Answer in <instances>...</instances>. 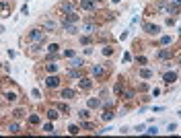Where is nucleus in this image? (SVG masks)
Listing matches in <instances>:
<instances>
[{
  "label": "nucleus",
  "instance_id": "37",
  "mask_svg": "<svg viewBox=\"0 0 181 138\" xmlns=\"http://www.w3.org/2000/svg\"><path fill=\"white\" fill-rule=\"evenodd\" d=\"M68 132H70V134H78V132H80V128L72 124V126H68Z\"/></svg>",
  "mask_w": 181,
  "mask_h": 138
},
{
  "label": "nucleus",
  "instance_id": "2",
  "mask_svg": "<svg viewBox=\"0 0 181 138\" xmlns=\"http://www.w3.org/2000/svg\"><path fill=\"white\" fill-rule=\"evenodd\" d=\"M2 87H4L2 97H4V101H6V103H16V101H19L21 95H19V91H16V87H13V85H11V91H8L6 85H2Z\"/></svg>",
  "mask_w": 181,
  "mask_h": 138
},
{
  "label": "nucleus",
  "instance_id": "24",
  "mask_svg": "<svg viewBox=\"0 0 181 138\" xmlns=\"http://www.w3.org/2000/svg\"><path fill=\"white\" fill-rule=\"evenodd\" d=\"M72 68H82L84 66V62H82V58H76V56H72Z\"/></svg>",
  "mask_w": 181,
  "mask_h": 138
},
{
  "label": "nucleus",
  "instance_id": "8",
  "mask_svg": "<svg viewBox=\"0 0 181 138\" xmlns=\"http://www.w3.org/2000/svg\"><path fill=\"white\" fill-rule=\"evenodd\" d=\"M78 19H80V17L76 15V11L74 13H68V15L62 17V25H66V23H78Z\"/></svg>",
  "mask_w": 181,
  "mask_h": 138
},
{
  "label": "nucleus",
  "instance_id": "15",
  "mask_svg": "<svg viewBox=\"0 0 181 138\" xmlns=\"http://www.w3.org/2000/svg\"><path fill=\"white\" fill-rule=\"evenodd\" d=\"M80 8L82 11H93L95 8V0H80Z\"/></svg>",
  "mask_w": 181,
  "mask_h": 138
},
{
  "label": "nucleus",
  "instance_id": "32",
  "mask_svg": "<svg viewBox=\"0 0 181 138\" xmlns=\"http://www.w3.org/2000/svg\"><path fill=\"white\" fill-rule=\"evenodd\" d=\"M82 128L91 132V130H95V124H93V122H87V120H84V122H82Z\"/></svg>",
  "mask_w": 181,
  "mask_h": 138
},
{
  "label": "nucleus",
  "instance_id": "35",
  "mask_svg": "<svg viewBox=\"0 0 181 138\" xmlns=\"http://www.w3.org/2000/svg\"><path fill=\"white\" fill-rule=\"evenodd\" d=\"M122 89H124V79L115 85V89H113V91H115V95H119V93H122Z\"/></svg>",
  "mask_w": 181,
  "mask_h": 138
},
{
  "label": "nucleus",
  "instance_id": "11",
  "mask_svg": "<svg viewBox=\"0 0 181 138\" xmlns=\"http://www.w3.org/2000/svg\"><path fill=\"white\" fill-rule=\"evenodd\" d=\"M78 87H80L82 91H89V89L93 87V83H91L89 76H80V79H78Z\"/></svg>",
  "mask_w": 181,
  "mask_h": 138
},
{
  "label": "nucleus",
  "instance_id": "1",
  "mask_svg": "<svg viewBox=\"0 0 181 138\" xmlns=\"http://www.w3.org/2000/svg\"><path fill=\"white\" fill-rule=\"evenodd\" d=\"M107 74H109V66L107 64H95L91 68V76H93V79H97V81H103Z\"/></svg>",
  "mask_w": 181,
  "mask_h": 138
},
{
  "label": "nucleus",
  "instance_id": "19",
  "mask_svg": "<svg viewBox=\"0 0 181 138\" xmlns=\"http://www.w3.org/2000/svg\"><path fill=\"white\" fill-rule=\"evenodd\" d=\"M173 56V52H169V50H159L157 52V58L159 60H165V58H171Z\"/></svg>",
  "mask_w": 181,
  "mask_h": 138
},
{
  "label": "nucleus",
  "instance_id": "23",
  "mask_svg": "<svg viewBox=\"0 0 181 138\" xmlns=\"http://www.w3.org/2000/svg\"><path fill=\"white\" fill-rule=\"evenodd\" d=\"M25 114H27V111H25L23 107H19V109H14V111H13V118H14V120H23Z\"/></svg>",
  "mask_w": 181,
  "mask_h": 138
},
{
  "label": "nucleus",
  "instance_id": "28",
  "mask_svg": "<svg viewBox=\"0 0 181 138\" xmlns=\"http://www.w3.org/2000/svg\"><path fill=\"white\" fill-rule=\"evenodd\" d=\"M58 52H60V46L58 44H49L47 46V54H58Z\"/></svg>",
  "mask_w": 181,
  "mask_h": 138
},
{
  "label": "nucleus",
  "instance_id": "20",
  "mask_svg": "<svg viewBox=\"0 0 181 138\" xmlns=\"http://www.w3.org/2000/svg\"><path fill=\"white\" fill-rule=\"evenodd\" d=\"M62 27L66 29V33H78V27H76V23H66V25H62Z\"/></svg>",
  "mask_w": 181,
  "mask_h": 138
},
{
  "label": "nucleus",
  "instance_id": "38",
  "mask_svg": "<svg viewBox=\"0 0 181 138\" xmlns=\"http://www.w3.org/2000/svg\"><path fill=\"white\" fill-rule=\"evenodd\" d=\"M80 44H82V46H89V44H91V37H89V35H82V37H80Z\"/></svg>",
  "mask_w": 181,
  "mask_h": 138
},
{
  "label": "nucleus",
  "instance_id": "26",
  "mask_svg": "<svg viewBox=\"0 0 181 138\" xmlns=\"http://www.w3.org/2000/svg\"><path fill=\"white\" fill-rule=\"evenodd\" d=\"M39 50H41V44H33V46L29 48V56H37Z\"/></svg>",
  "mask_w": 181,
  "mask_h": 138
},
{
  "label": "nucleus",
  "instance_id": "13",
  "mask_svg": "<svg viewBox=\"0 0 181 138\" xmlns=\"http://www.w3.org/2000/svg\"><path fill=\"white\" fill-rule=\"evenodd\" d=\"M6 132L8 134H21V126L16 124V122H11V124H8V128H6Z\"/></svg>",
  "mask_w": 181,
  "mask_h": 138
},
{
  "label": "nucleus",
  "instance_id": "36",
  "mask_svg": "<svg viewBox=\"0 0 181 138\" xmlns=\"http://www.w3.org/2000/svg\"><path fill=\"white\" fill-rule=\"evenodd\" d=\"M78 116H80V120H89L91 114H89V109H80V111H78Z\"/></svg>",
  "mask_w": 181,
  "mask_h": 138
},
{
  "label": "nucleus",
  "instance_id": "33",
  "mask_svg": "<svg viewBox=\"0 0 181 138\" xmlns=\"http://www.w3.org/2000/svg\"><path fill=\"white\" fill-rule=\"evenodd\" d=\"M43 132H47V134H51V132H54V126H51V120H49L47 124H43Z\"/></svg>",
  "mask_w": 181,
  "mask_h": 138
},
{
  "label": "nucleus",
  "instance_id": "4",
  "mask_svg": "<svg viewBox=\"0 0 181 138\" xmlns=\"http://www.w3.org/2000/svg\"><path fill=\"white\" fill-rule=\"evenodd\" d=\"M11 11H13V2L11 0H2V2H0V17H2V19H8Z\"/></svg>",
  "mask_w": 181,
  "mask_h": 138
},
{
  "label": "nucleus",
  "instance_id": "21",
  "mask_svg": "<svg viewBox=\"0 0 181 138\" xmlns=\"http://www.w3.org/2000/svg\"><path fill=\"white\" fill-rule=\"evenodd\" d=\"M45 72H47V74H56V72H58V64L47 62V64H45Z\"/></svg>",
  "mask_w": 181,
  "mask_h": 138
},
{
  "label": "nucleus",
  "instance_id": "47",
  "mask_svg": "<svg viewBox=\"0 0 181 138\" xmlns=\"http://www.w3.org/2000/svg\"><path fill=\"white\" fill-rule=\"evenodd\" d=\"M111 2H119V0H111Z\"/></svg>",
  "mask_w": 181,
  "mask_h": 138
},
{
  "label": "nucleus",
  "instance_id": "34",
  "mask_svg": "<svg viewBox=\"0 0 181 138\" xmlns=\"http://www.w3.org/2000/svg\"><path fill=\"white\" fill-rule=\"evenodd\" d=\"M58 109H60V111H64V114H70V107H68L66 103H58Z\"/></svg>",
  "mask_w": 181,
  "mask_h": 138
},
{
  "label": "nucleus",
  "instance_id": "17",
  "mask_svg": "<svg viewBox=\"0 0 181 138\" xmlns=\"http://www.w3.org/2000/svg\"><path fill=\"white\" fill-rule=\"evenodd\" d=\"M41 27L47 29V31H56L58 29V23H54V21H43V23H41Z\"/></svg>",
  "mask_w": 181,
  "mask_h": 138
},
{
  "label": "nucleus",
  "instance_id": "39",
  "mask_svg": "<svg viewBox=\"0 0 181 138\" xmlns=\"http://www.w3.org/2000/svg\"><path fill=\"white\" fill-rule=\"evenodd\" d=\"M157 132H159V128H157V126H150L148 130H146V134H157Z\"/></svg>",
  "mask_w": 181,
  "mask_h": 138
},
{
  "label": "nucleus",
  "instance_id": "29",
  "mask_svg": "<svg viewBox=\"0 0 181 138\" xmlns=\"http://www.w3.org/2000/svg\"><path fill=\"white\" fill-rule=\"evenodd\" d=\"M113 48H111V46H105V48H103V56H105V58H109V56H113Z\"/></svg>",
  "mask_w": 181,
  "mask_h": 138
},
{
  "label": "nucleus",
  "instance_id": "7",
  "mask_svg": "<svg viewBox=\"0 0 181 138\" xmlns=\"http://www.w3.org/2000/svg\"><path fill=\"white\" fill-rule=\"evenodd\" d=\"M142 27H144V31L148 33V35H159V31H161V27L154 25V23H144Z\"/></svg>",
  "mask_w": 181,
  "mask_h": 138
},
{
  "label": "nucleus",
  "instance_id": "27",
  "mask_svg": "<svg viewBox=\"0 0 181 138\" xmlns=\"http://www.w3.org/2000/svg\"><path fill=\"white\" fill-rule=\"evenodd\" d=\"M138 74H140L142 79H150V76H152V70H150V68H140V72H138Z\"/></svg>",
  "mask_w": 181,
  "mask_h": 138
},
{
  "label": "nucleus",
  "instance_id": "40",
  "mask_svg": "<svg viewBox=\"0 0 181 138\" xmlns=\"http://www.w3.org/2000/svg\"><path fill=\"white\" fill-rule=\"evenodd\" d=\"M99 39L105 41V39H111V35H109V33H99Z\"/></svg>",
  "mask_w": 181,
  "mask_h": 138
},
{
  "label": "nucleus",
  "instance_id": "46",
  "mask_svg": "<svg viewBox=\"0 0 181 138\" xmlns=\"http://www.w3.org/2000/svg\"><path fill=\"white\" fill-rule=\"evenodd\" d=\"M171 4H175V6H181V0H171Z\"/></svg>",
  "mask_w": 181,
  "mask_h": 138
},
{
  "label": "nucleus",
  "instance_id": "30",
  "mask_svg": "<svg viewBox=\"0 0 181 138\" xmlns=\"http://www.w3.org/2000/svg\"><path fill=\"white\" fill-rule=\"evenodd\" d=\"M70 76H72V79H80V70H78V68H70Z\"/></svg>",
  "mask_w": 181,
  "mask_h": 138
},
{
  "label": "nucleus",
  "instance_id": "18",
  "mask_svg": "<svg viewBox=\"0 0 181 138\" xmlns=\"http://www.w3.org/2000/svg\"><path fill=\"white\" fill-rule=\"evenodd\" d=\"M27 122H29V126H39V122H41V118H39L37 114H31V116L27 118Z\"/></svg>",
  "mask_w": 181,
  "mask_h": 138
},
{
  "label": "nucleus",
  "instance_id": "42",
  "mask_svg": "<svg viewBox=\"0 0 181 138\" xmlns=\"http://www.w3.org/2000/svg\"><path fill=\"white\" fill-rule=\"evenodd\" d=\"M136 62H138V64H146V58H144V56H138Z\"/></svg>",
  "mask_w": 181,
  "mask_h": 138
},
{
  "label": "nucleus",
  "instance_id": "25",
  "mask_svg": "<svg viewBox=\"0 0 181 138\" xmlns=\"http://www.w3.org/2000/svg\"><path fill=\"white\" fill-rule=\"evenodd\" d=\"M95 31H97V25H95V23H87V25H84V33H89V35H91V33H95Z\"/></svg>",
  "mask_w": 181,
  "mask_h": 138
},
{
  "label": "nucleus",
  "instance_id": "43",
  "mask_svg": "<svg viewBox=\"0 0 181 138\" xmlns=\"http://www.w3.org/2000/svg\"><path fill=\"white\" fill-rule=\"evenodd\" d=\"M31 95H33V97H37V99L41 97V93H39V89H33V91H31Z\"/></svg>",
  "mask_w": 181,
  "mask_h": 138
},
{
  "label": "nucleus",
  "instance_id": "6",
  "mask_svg": "<svg viewBox=\"0 0 181 138\" xmlns=\"http://www.w3.org/2000/svg\"><path fill=\"white\" fill-rule=\"evenodd\" d=\"M58 11L64 13V15H68V13H74L76 6H74V2H60V4H58Z\"/></svg>",
  "mask_w": 181,
  "mask_h": 138
},
{
  "label": "nucleus",
  "instance_id": "48",
  "mask_svg": "<svg viewBox=\"0 0 181 138\" xmlns=\"http://www.w3.org/2000/svg\"><path fill=\"white\" fill-rule=\"evenodd\" d=\"M179 114H181V111H179Z\"/></svg>",
  "mask_w": 181,
  "mask_h": 138
},
{
  "label": "nucleus",
  "instance_id": "22",
  "mask_svg": "<svg viewBox=\"0 0 181 138\" xmlns=\"http://www.w3.org/2000/svg\"><path fill=\"white\" fill-rule=\"evenodd\" d=\"M45 114H47V120H51V122H54V120H58V109H56V107H49Z\"/></svg>",
  "mask_w": 181,
  "mask_h": 138
},
{
  "label": "nucleus",
  "instance_id": "14",
  "mask_svg": "<svg viewBox=\"0 0 181 138\" xmlns=\"http://www.w3.org/2000/svg\"><path fill=\"white\" fill-rule=\"evenodd\" d=\"M163 79H165L167 85H173L177 81V72H165V74H163Z\"/></svg>",
  "mask_w": 181,
  "mask_h": 138
},
{
  "label": "nucleus",
  "instance_id": "16",
  "mask_svg": "<svg viewBox=\"0 0 181 138\" xmlns=\"http://www.w3.org/2000/svg\"><path fill=\"white\" fill-rule=\"evenodd\" d=\"M99 105H101V99H97V97H91V99L87 101V107H89V109H97Z\"/></svg>",
  "mask_w": 181,
  "mask_h": 138
},
{
  "label": "nucleus",
  "instance_id": "44",
  "mask_svg": "<svg viewBox=\"0 0 181 138\" xmlns=\"http://www.w3.org/2000/svg\"><path fill=\"white\" fill-rule=\"evenodd\" d=\"M167 130H169V132H171V134H173V132H175V130H177V126H175V124H169V128H167Z\"/></svg>",
  "mask_w": 181,
  "mask_h": 138
},
{
  "label": "nucleus",
  "instance_id": "31",
  "mask_svg": "<svg viewBox=\"0 0 181 138\" xmlns=\"http://www.w3.org/2000/svg\"><path fill=\"white\" fill-rule=\"evenodd\" d=\"M171 41H173V39H171L169 35H163V37H161V41H159V44H161V46H169Z\"/></svg>",
  "mask_w": 181,
  "mask_h": 138
},
{
  "label": "nucleus",
  "instance_id": "3",
  "mask_svg": "<svg viewBox=\"0 0 181 138\" xmlns=\"http://www.w3.org/2000/svg\"><path fill=\"white\" fill-rule=\"evenodd\" d=\"M27 39L33 41V44H43V41H45V29L43 27H41V29H31Z\"/></svg>",
  "mask_w": 181,
  "mask_h": 138
},
{
  "label": "nucleus",
  "instance_id": "41",
  "mask_svg": "<svg viewBox=\"0 0 181 138\" xmlns=\"http://www.w3.org/2000/svg\"><path fill=\"white\" fill-rule=\"evenodd\" d=\"M64 56L66 58H72L74 56V50H64Z\"/></svg>",
  "mask_w": 181,
  "mask_h": 138
},
{
  "label": "nucleus",
  "instance_id": "9",
  "mask_svg": "<svg viewBox=\"0 0 181 138\" xmlns=\"http://www.w3.org/2000/svg\"><path fill=\"white\" fill-rule=\"evenodd\" d=\"M60 97L66 99V101L76 99V91H74V89H62V91H60Z\"/></svg>",
  "mask_w": 181,
  "mask_h": 138
},
{
  "label": "nucleus",
  "instance_id": "5",
  "mask_svg": "<svg viewBox=\"0 0 181 138\" xmlns=\"http://www.w3.org/2000/svg\"><path fill=\"white\" fill-rule=\"evenodd\" d=\"M45 87L47 89H58L60 87V76L58 74H49L47 79H45Z\"/></svg>",
  "mask_w": 181,
  "mask_h": 138
},
{
  "label": "nucleus",
  "instance_id": "10",
  "mask_svg": "<svg viewBox=\"0 0 181 138\" xmlns=\"http://www.w3.org/2000/svg\"><path fill=\"white\" fill-rule=\"evenodd\" d=\"M119 97H122V99H126V101H132L134 97H136V91L134 89H122V93H119Z\"/></svg>",
  "mask_w": 181,
  "mask_h": 138
},
{
  "label": "nucleus",
  "instance_id": "12",
  "mask_svg": "<svg viewBox=\"0 0 181 138\" xmlns=\"http://www.w3.org/2000/svg\"><path fill=\"white\" fill-rule=\"evenodd\" d=\"M103 122H109V120H113L115 118V111H113V107H105L103 109Z\"/></svg>",
  "mask_w": 181,
  "mask_h": 138
},
{
  "label": "nucleus",
  "instance_id": "45",
  "mask_svg": "<svg viewBox=\"0 0 181 138\" xmlns=\"http://www.w3.org/2000/svg\"><path fill=\"white\" fill-rule=\"evenodd\" d=\"M138 89H140V91H146L148 87H146V83H140V85H138Z\"/></svg>",
  "mask_w": 181,
  "mask_h": 138
}]
</instances>
